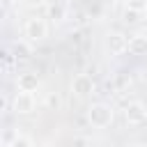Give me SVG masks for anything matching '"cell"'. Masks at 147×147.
Here are the masks:
<instances>
[{
  "instance_id": "cell-13",
  "label": "cell",
  "mask_w": 147,
  "mask_h": 147,
  "mask_svg": "<svg viewBox=\"0 0 147 147\" xmlns=\"http://www.w3.org/2000/svg\"><path fill=\"white\" fill-rule=\"evenodd\" d=\"M32 145H34V140L30 136H23V133H18L14 138V142H11V147H32Z\"/></svg>"
},
{
  "instance_id": "cell-3",
  "label": "cell",
  "mask_w": 147,
  "mask_h": 147,
  "mask_svg": "<svg viewBox=\"0 0 147 147\" xmlns=\"http://www.w3.org/2000/svg\"><path fill=\"white\" fill-rule=\"evenodd\" d=\"M34 108H37V101H34V94L32 92L18 90V94L11 99V110L16 115H30V113H34Z\"/></svg>"
},
{
  "instance_id": "cell-14",
  "label": "cell",
  "mask_w": 147,
  "mask_h": 147,
  "mask_svg": "<svg viewBox=\"0 0 147 147\" xmlns=\"http://www.w3.org/2000/svg\"><path fill=\"white\" fill-rule=\"evenodd\" d=\"M126 7L129 9H138V11H147V0H126Z\"/></svg>"
},
{
  "instance_id": "cell-10",
  "label": "cell",
  "mask_w": 147,
  "mask_h": 147,
  "mask_svg": "<svg viewBox=\"0 0 147 147\" xmlns=\"http://www.w3.org/2000/svg\"><path fill=\"white\" fill-rule=\"evenodd\" d=\"M48 16L53 18V21H64L67 18V9H64V2H60V0H55L51 7H48Z\"/></svg>"
},
{
  "instance_id": "cell-15",
  "label": "cell",
  "mask_w": 147,
  "mask_h": 147,
  "mask_svg": "<svg viewBox=\"0 0 147 147\" xmlns=\"http://www.w3.org/2000/svg\"><path fill=\"white\" fill-rule=\"evenodd\" d=\"M46 103H48V108H60V96L51 92V94L46 96Z\"/></svg>"
},
{
  "instance_id": "cell-6",
  "label": "cell",
  "mask_w": 147,
  "mask_h": 147,
  "mask_svg": "<svg viewBox=\"0 0 147 147\" xmlns=\"http://www.w3.org/2000/svg\"><path fill=\"white\" fill-rule=\"evenodd\" d=\"M71 92H74L76 96H80V99L94 94V80H92V76H87V74H78V76L71 80Z\"/></svg>"
},
{
  "instance_id": "cell-5",
  "label": "cell",
  "mask_w": 147,
  "mask_h": 147,
  "mask_svg": "<svg viewBox=\"0 0 147 147\" xmlns=\"http://www.w3.org/2000/svg\"><path fill=\"white\" fill-rule=\"evenodd\" d=\"M106 48L110 55H122L129 51V37H124L122 32H108L106 34Z\"/></svg>"
},
{
  "instance_id": "cell-9",
  "label": "cell",
  "mask_w": 147,
  "mask_h": 147,
  "mask_svg": "<svg viewBox=\"0 0 147 147\" xmlns=\"http://www.w3.org/2000/svg\"><path fill=\"white\" fill-rule=\"evenodd\" d=\"M11 53H14L16 60H28V57L32 55V41H30V39H28V41H16V44L11 46Z\"/></svg>"
},
{
  "instance_id": "cell-8",
  "label": "cell",
  "mask_w": 147,
  "mask_h": 147,
  "mask_svg": "<svg viewBox=\"0 0 147 147\" xmlns=\"http://www.w3.org/2000/svg\"><path fill=\"white\" fill-rule=\"evenodd\" d=\"M129 53L131 55H145L147 53V34L136 32L129 37Z\"/></svg>"
},
{
  "instance_id": "cell-7",
  "label": "cell",
  "mask_w": 147,
  "mask_h": 147,
  "mask_svg": "<svg viewBox=\"0 0 147 147\" xmlns=\"http://www.w3.org/2000/svg\"><path fill=\"white\" fill-rule=\"evenodd\" d=\"M16 87L23 90V92H37V90H39V76L32 74V71L18 74V76H16Z\"/></svg>"
},
{
  "instance_id": "cell-17",
  "label": "cell",
  "mask_w": 147,
  "mask_h": 147,
  "mask_svg": "<svg viewBox=\"0 0 147 147\" xmlns=\"http://www.w3.org/2000/svg\"><path fill=\"white\" fill-rule=\"evenodd\" d=\"M0 2H2V9H9L14 5V0H0Z\"/></svg>"
},
{
  "instance_id": "cell-11",
  "label": "cell",
  "mask_w": 147,
  "mask_h": 147,
  "mask_svg": "<svg viewBox=\"0 0 147 147\" xmlns=\"http://www.w3.org/2000/svg\"><path fill=\"white\" fill-rule=\"evenodd\" d=\"M140 16H142V11H138V9H124V14H122V18H124V23L126 25H136V23H140Z\"/></svg>"
},
{
  "instance_id": "cell-1",
  "label": "cell",
  "mask_w": 147,
  "mask_h": 147,
  "mask_svg": "<svg viewBox=\"0 0 147 147\" xmlns=\"http://www.w3.org/2000/svg\"><path fill=\"white\" fill-rule=\"evenodd\" d=\"M87 122L94 126V129H106L113 124V108L103 101L99 103H92L87 108Z\"/></svg>"
},
{
  "instance_id": "cell-2",
  "label": "cell",
  "mask_w": 147,
  "mask_h": 147,
  "mask_svg": "<svg viewBox=\"0 0 147 147\" xmlns=\"http://www.w3.org/2000/svg\"><path fill=\"white\" fill-rule=\"evenodd\" d=\"M23 32H25V37H28L30 41H44V39L48 37V23H46L44 18H39V16H32V18L25 21Z\"/></svg>"
},
{
  "instance_id": "cell-19",
  "label": "cell",
  "mask_w": 147,
  "mask_h": 147,
  "mask_svg": "<svg viewBox=\"0 0 147 147\" xmlns=\"http://www.w3.org/2000/svg\"><path fill=\"white\" fill-rule=\"evenodd\" d=\"M60 2H69V0H60Z\"/></svg>"
},
{
  "instance_id": "cell-4",
  "label": "cell",
  "mask_w": 147,
  "mask_h": 147,
  "mask_svg": "<svg viewBox=\"0 0 147 147\" xmlns=\"http://www.w3.org/2000/svg\"><path fill=\"white\" fill-rule=\"evenodd\" d=\"M124 119L129 124H142L147 119V108L142 101H129L124 106Z\"/></svg>"
},
{
  "instance_id": "cell-16",
  "label": "cell",
  "mask_w": 147,
  "mask_h": 147,
  "mask_svg": "<svg viewBox=\"0 0 147 147\" xmlns=\"http://www.w3.org/2000/svg\"><path fill=\"white\" fill-rule=\"evenodd\" d=\"M7 110H9V96L2 94L0 96V113H7Z\"/></svg>"
},
{
  "instance_id": "cell-12",
  "label": "cell",
  "mask_w": 147,
  "mask_h": 147,
  "mask_svg": "<svg viewBox=\"0 0 147 147\" xmlns=\"http://www.w3.org/2000/svg\"><path fill=\"white\" fill-rule=\"evenodd\" d=\"M16 136H18V133H16L14 129H5L2 136H0V145H2V147H11V142H14Z\"/></svg>"
},
{
  "instance_id": "cell-18",
  "label": "cell",
  "mask_w": 147,
  "mask_h": 147,
  "mask_svg": "<svg viewBox=\"0 0 147 147\" xmlns=\"http://www.w3.org/2000/svg\"><path fill=\"white\" fill-rule=\"evenodd\" d=\"M30 2H32V5H41L44 0H30Z\"/></svg>"
}]
</instances>
